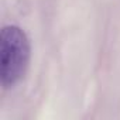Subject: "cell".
I'll return each mask as SVG.
<instances>
[{"instance_id":"obj_1","label":"cell","mask_w":120,"mask_h":120,"mask_svg":"<svg viewBox=\"0 0 120 120\" xmlns=\"http://www.w3.org/2000/svg\"><path fill=\"white\" fill-rule=\"evenodd\" d=\"M31 55L26 31L14 24L0 31V83L4 89L16 86L24 76Z\"/></svg>"}]
</instances>
